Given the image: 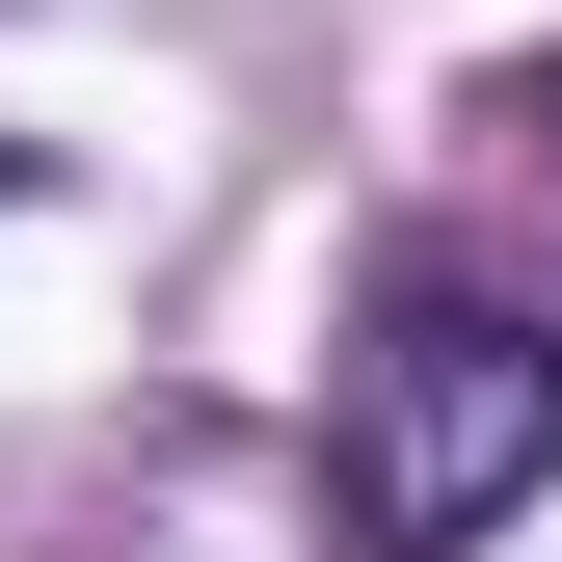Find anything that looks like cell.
Wrapping results in <instances>:
<instances>
[{"label":"cell","mask_w":562,"mask_h":562,"mask_svg":"<svg viewBox=\"0 0 562 562\" xmlns=\"http://www.w3.org/2000/svg\"><path fill=\"white\" fill-rule=\"evenodd\" d=\"M562 482V322L536 295H375V348H348V402H322V509L348 562H482Z\"/></svg>","instance_id":"obj_1"},{"label":"cell","mask_w":562,"mask_h":562,"mask_svg":"<svg viewBox=\"0 0 562 562\" xmlns=\"http://www.w3.org/2000/svg\"><path fill=\"white\" fill-rule=\"evenodd\" d=\"M509 134H536V161H562V54H536V81H509Z\"/></svg>","instance_id":"obj_2"}]
</instances>
